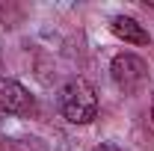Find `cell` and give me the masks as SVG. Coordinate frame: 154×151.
I'll return each instance as SVG.
<instances>
[{
  "mask_svg": "<svg viewBox=\"0 0 154 151\" xmlns=\"http://www.w3.org/2000/svg\"><path fill=\"white\" fill-rule=\"evenodd\" d=\"M21 18V9L12 3H0V24H15Z\"/></svg>",
  "mask_w": 154,
  "mask_h": 151,
  "instance_id": "cell-5",
  "label": "cell"
},
{
  "mask_svg": "<svg viewBox=\"0 0 154 151\" xmlns=\"http://www.w3.org/2000/svg\"><path fill=\"white\" fill-rule=\"evenodd\" d=\"M151 122H154V95H151Z\"/></svg>",
  "mask_w": 154,
  "mask_h": 151,
  "instance_id": "cell-6",
  "label": "cell"
},
{
  "mask_svg": "<svg viewBox=\"0 0 154 151\" xmlns=\"http://www.w3.org/2000/svg\"><path fill=\"white\" fill-rule=\"evenodd\" d=\"M145 6H151V9H154V0H148V3H145Z\"/></svg>",
  "mask_w": 154,
  "mask_h": 151,
  "instance_id": "cell-7",
  "label": "cell"
},
{
  "mask_svg": "<svg viewBox=\"0 0 154 151\" xmlns=\"http://www.w3.org/2000/svg\"><path fill=\"white\" fill-rule=\"evenodd\" d=\"M59 113L71 125H89L98 116V92L86 77H74L59 92Z\"/></svg>",
  "mask_w": 154,
  "mask_h": 151,
  "instance_id": "cell-1",
  "label": "cell"
},
{
  "mask_svg": "<svg viewBox=\"0 0 154 151\" xmlns=\"http://www.w3.org/2000/svg\"><path fill=\"white\" fill-rule=\"evenodd\" d=\"M110 33H113L116 39H122V42H128V45H151L148 30L136 18H131V15H116V18L110 21Z\"/></svg>",
  "mask_w": 154,
  "mask_h": 151,
  "instance_id": "cell-4",
  "label": "cell"
},
{
  "mask_svg": "<svg viewBox=\"0 0 154 151\" xmlns=\"http://www.w3.org/2000/svg\"><path fill=\"white\" fill-rule=\"evenodd\" d=\"M33 95L27 92L21 83L15 80H6L0 83V113H12V116H27L33 113Z\"/></svg>",
  "mask_w": 154,
  "mask_h": 151,
  "instance_id": "cell-3",
  "label": "cell"
},
{
  "mask_svg": "<svg viewBox=\"0 0 154 151\" xmlns=\"http://www.w3.org/2000/svg\"><path fill=\"white\" fill-rule=\"evenodd\" d=\"M110 77L125 95H134L148 80V65L136 54H116L113 62H110Z\"/></svg>",
  "mask_w": 154,
  "mask_h": 151,
  "instance_id": "cell-2",
  "label": "cell"
}]
</instances>
